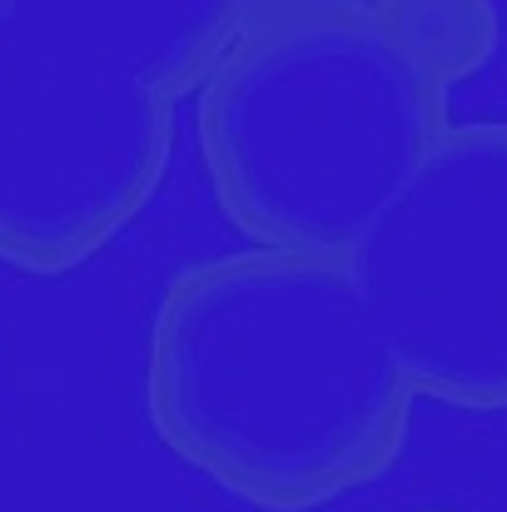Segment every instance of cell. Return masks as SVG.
Instances as JSON below:
<instances>
[{"label":"cell","mask_w":507,"mask_h":512,"mask_svg":"<svg viewBox=\"0 0 507 512\" xmlns=\"http://www.w3.org/2000/svg\"><path fill=\"white\" fill-rule=\"evenodd\" d=\"M493 0H279L199 90L219 209L254 249L343 254L453 130Z\"/></svg>","instance_id":"cell-1"},{"label":"cell","mask_w":507,"mask_h":512,"mask_svg":"<svg viewBox=\"0 0 507 512\" xmlns=\"http://www.w3.org/2000/svg\"><path fill=\"white\" fill-rule=\"evenodd\" d=\"M413 398L343 254L199 259L169 279L150 319L155 433L179 463L264 512L324 508L383 478Z\"/></svg>","instance_id":"cell-2"},{"label":"cell","mask_w":507,"mask_h":512,"mask_svg":"<svg viewBox=\"0 0 507 512\" xmlns=\"http://www.w3.org/2000/svg\"><path fill=\"white\" fill-rule=\"evenodd\" d=\"M279 0H0V264L70 274L155 199L174 110Z\"/></svg>","instance_id":"cell-3"},{"label":"cell","mask_w":507,"mask_h":512,"mask_svg":"<svg viewBox=\"0 0 507 512\" xmlns=\"http://www.w3.org/2000/svg\"><path fill=\"white\" fill-rule=\"evenodd\" d=\"M418 398L507 408V125H453L343 249Z\"/></svg>","instance_id":"cell-4"}]
</instances>
